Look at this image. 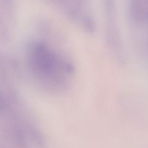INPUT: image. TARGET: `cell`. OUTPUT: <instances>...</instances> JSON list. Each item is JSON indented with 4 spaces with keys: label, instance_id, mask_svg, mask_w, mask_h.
Returning <instances> with one entry per match:
<instances>
[{
    "label": "cell",
    "instance_id": "1",
    "mask_svg": "<svg viewBox=\"0 0 148 148\" xmlns=\"http://www.w3.org/2000/svg\"><path fill=\"white\" fill-rule=\"evenodd\" d=\"M30 58L35 74L44 81L63 82L69 72L66 63L43 44H37L32 49Z\"/></svg>",
    "mask_w": 148,
    "mask_h": 148
},
{
    "label": "cell",
    "instance_id": "2",
    "mask_svg": "<svg viewBox=\"0 0 148 148\" xmlns=\"http://www.w3.org/2000/svg\"><path fill=\"white\" fill-rule=\"evenodd\" d=\"M132 4L137 18L148 22V0H132Z\"/></svg>",
    "mask_w": 148,
    "mask_h": 148
}]
</instances>
